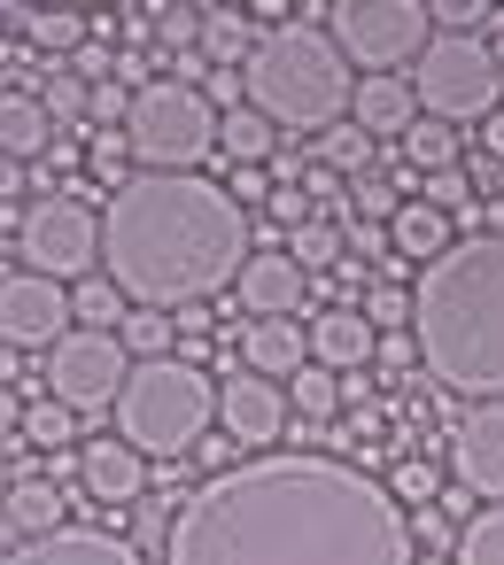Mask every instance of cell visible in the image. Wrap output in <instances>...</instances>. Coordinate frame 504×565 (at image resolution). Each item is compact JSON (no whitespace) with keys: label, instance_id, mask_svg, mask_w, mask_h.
<instances>
[{"label":"cell","instance_id":"c3c4849f","mask_svg":"<svg viewBox=\"0 0 504 565\" xmlns=\"http://www.w3.org/2000/svg\"><path fill=\"white\" fill-rule=\"evenodd\" d=\"M481 148H489V163H496V171H504V109H496V117H489V125H481Z\"/></svg>","mask_w":504,"mask_h":565},{"label":"cell","instance_id":"8fae6325","mask_svg":"<svg viewBox=\"0 0 504 565\" xmlns=\"http://www.w3.org/2000/svg\"><path fill=\"white\" fill-rule=\"evenodd\" d=\"M71 333V295L55 287V279H40V271H9L0 279V349H55Z\"/></svg>","mask_w":504,"mask_h":565},{"label":"cell","instance_id":"277c9868","mask_svg":"<svg viewBox=\"0 0 504 565\" xmlns=\"http://www.w3.org/2000/svg\"><path fill=\"white\" fill-rule=\"evenodd\" d=\"M241 86H249V109L264 125H287V132H326L349 117V63L342 47L318 32V24H280V32H256L249 63H241Z\"/></svg>","mask_w":504,"mask_h":565},{"label":"cell","instance_id":"816d5d0a","mask_svg":"<svg viewBox=\"0 0 504 565\" xmlns=\"http://www.w3.org/2000/svg\"><path fill=\"white\" fill-rule=\"evenodd\" d=\"M0 495H9V449H0Z\"/></svg>","mask_w":504,"mask_h":565},{"label":"cell","instance_id":"ee69618b","mask_svg":"<svg viewBox=\"0 0 504 565\" xmlns=\"http://www.w3.org/2000/svg\"><path fill=\"white\" fill-rule=\"evenodd\" d=\"M349 256H380V264H388V256H396V248H388V225H349ZM380 264H372V271H380Z\"/></svg>","mask_w":504,"mask_h":565},{"label":"cell","instance_id":"f546056e","mask_svg":"<svg viewBox=\"0 0 504 565\" xmlns=\"http://www.w3.org/2000/svg\"><path fill=\"white\" fill-rule=\"evenodd\" d=\"M117 341H125V356H133V364H156V356H171V341H179V318H171V310H125Z\"/></svg>","mask_w":504,"mask_h":565},{"label":"cell","instance_id":"4316f807","mask_svg":"<svg viewBox=\"0 0 504 565\" xmlns=\"http://www.w3.org/2000/svg\"><path fill=\"white\" fill-rule=\"evenodd\" d=\"M311 156H318V171H334V179H365V171H372V132H357V125L342 117V125H326V132L311 140Z\"/></svg>","mask_w":504,"mask_h":565},{"label":"cell","instance_id":"f35d334b","mask_svg":"<svg viewBox=\"0 0 504 565\" xmlns=\"http://www.w3.org/2000/svg\"><path fill=\"white\" fill-rule=\"evenodd\" d=\"M427 17H434V24H442L450 40H473V32H481L489 17H504V9H489V0H434Z\"/></svg>","mask_w":504,"mask_h":565},{"label":"cell","instance_id":"d590c367","mask_svg":"<svg viewBox=\"0 0 504 565\" xmlns=\"http://www.w3.org/2000/svg\"><path fill=\"white\" fill-rule=\"evenodd\" d=\"M365 326H372V333H411V287H380V279H372Z\"/></svg>","mask_w":504,"mask_h":565},{"label":"cell","instance_id":"f1b7e54d","mask_svg":"<svg viewBox=\"0 0 504 565\" xmlns=\"http://www.w3.org/2000/svg\"><path fill=\"white\" fill-rule=\"evenodd\" d=\"M287 256H295V271L311 279V271H326V264H342V256H349V233H342L334 217H311V225H295V233H287Z\"/></svg>","mask_w":504,"mask_h":565},{"label":"cell","instance_id":"ab89813d","mask_svg":"<svg viewBox=\"0 0 504 565\" xmlns=\"http://www.w3.org/2000/svg\"><path fill=\"white\" fill-rule=\"evenodd\" d=\"M86 140H94V148H86V163H94V171L109 179V194H117V186L133 179V148H125V132H86Z\"/></svg>","mask_w":504,"mask_h":565},{"label":"cell","instance_id":"8d00e7d4","mask_svg":"<svg viewBox=\"0 0 504 565\" xmlns=\"http://www.w3.org/2000/svg\"><path fill=\"white\" fill-rule=\"evenodd\" d=\"M17 434H24L32 449H71V411L48 395V403H32V411H24V426H17Z\"/></svg>","mask_w":504,"mask_h":565},{"label":"cell","instance_id":"681fc988","mask_svg":"<svg viewBox=\"0 0 504 565\" xmlns=\"http://www.w3.org/2000/svg\"><path fill=\"white\" fill-rule=\"evenodd\" d=\"M195 457H202V465H210V472H225V457H233V441H225V434H210V441H202V449H195Z\"/></svg>","mask_w":504,"mask_h":565},{"label":"cell","instance_id":"d6a6232c","mask_svg":"<svg viewBox=\"0 0 504 565\" xmlns=\"http://www.w3.org/2000/svg\"><path fill=\"white\" fill-rule=\"evenodd\" d=\"M40 109H48L55 125H86V117H94V86H86V78H78V71L63 63V71H55V78L40 86Z\"/></svg>","mask_w":504,"mask_h":565},{"label":"cell","instance_id":"ac0fdd59","mask_svg":"<svg viewBox=\"0 0 504 565\" xmlns=\"http://www.w3.org/2000/svg\"><path fill=\"white\" fill-rule=\"evenodd\" d=\"M303 364H311V326H295V318H256V326L241 333V372L287 387Z\"/></svg>","mask_w":504,"mask_h":565},{"label":"cell","instance_id":"e0dca14e","mask_svg":"<svg viewBox=\"0 0 504 565\" xmlns=\"http://www.w3.org/2000/svg\"><path fill=\"white\" fill-rule=\"evenodd\" d=\"M349 125L372 132V140H403V132L419 125V94H411V78H403V71H388V78H357V94H349Z\"/></svg>","mask_w":504,"mask_h":565},{"label":"cell","instance_id":"b9f144b4","mask_svg":"<svg viewBox=\"0 0 504 565\" xmlns=\"http://www.w3.org/2000/svg\"><path fill=\"white\" fill-rule=\"evenodd\" d=\"M411 542H427V550H458L450 503H427V511H411Z\"/></svg>","mask_w":504,"mask_h":565},{"label":"cell","instance_id":"5bb4252c","mask_svg":"<svg viewBox=\"0 0 504 565\" xmlns=\"http://www.w3.org/2000/svg\"><path fill=\"white\" fill-rule=\"evenodd\" d=\"M0 565H148V557L117 526H63V534H40V542H9Z\"/></svg>","mask_w":504,"mask_h":565},{"label":"cell","instance_id":"f5cc1de1","mask_svg":"<svg viewBox=\"0 0 504 565\" xmlns=\"http://www.w3.org/2000/svg\"><path fill=\"white\" fill-rule=\"evenodd\" d=\"M419 565H442V557H419Z\"/></svg>","mask_w":504,"mask_h":565},{"label":"cell","instance_id":"2e32d148","mask_svg":"<svg viewBox=\"0 0 504 565\" xmlns=\"http://www.w3.org/2000/svg\"><path fill=\"white\" fill-rule=\"evenodd\" d=\"M78 488H86L94 503H140V495H148V457L125 449L117 434L78 441Z\"/></svg>","mask_w":504,"mask_h":565},{"label":"cell","instance_id":"7c38bea8","mask_svg":"<svg viewBox=\"0 0 504 565\" xmlns=\"http://www.w3.org/2000/svg\"><path fill=\"white\" fill-rule=\"evenodd\" d=\"M287 387L280 380H256V372H233V380H218V434L233 441V449H272L280 434H287Z\"/></svg>","mask_w":504,"mask_h":565},{"label":"cell","instance_id":"6da1fadb","mask_svg":"<svg viewBox=\"0 0 504 565\" xmlns=\"http://www.w3.org/2000/svg\"><path fill=\"white\" fill-rule=\"evenodd\" d=\"M164 565H419V542L380 472L318 449H272L171 503Z\"/></svg>","mask_w":504,"mask_h":565},{"label":"cell","instance_id":"cb8c5ba5","mask_svg":"<svg viewBox=\"0 0 504 565\" xmlns=\"http://www.w3.org/2000/svg\"><path fill=\"white\" fill-rule=\"evenodd\" d=\"M249 47H256V17L249 9H202V63L210 71H225V63H249Z\"/></svg>","mask_w":504,"mask_h":565},{"label":"cell","instance_id":"9c48e42d","mask_svg":"<svg viewBox=\"0 0 504 565\" xmlns=\"http://www.w3.org/2000/svg\"><path fill=\"white\" fill-rule=\"evenodd\" d=\"M17 256H24V271H40V279H94V264H102V217L86 210V194H40L24 217H17Z\"/></svg>","mask_w":504,"mask_h":565},{"label":"cell","instance_id":"7402d4cb","mask_svg":"<svg viewBox=\"0 0 504 565\" xmlns=\"http://www.w3.org/2000/svg\"><path fill=\"white\" fill-rule=\"evenodd\" d=\"M388 248H396V264H419V271H427V264L450 248V217H442V210H427V202L411 194V202L388 217Z\"/></svg>","mask_w":504,"mask_h":565},{"label":"cell","instance_id":"d4e9b609","mask_svg":"<svg viewBox=\"0 0 504 565\" xmlns=\"http://www.w3.org/2000/svg\"><path fill=\"white\" fill-rule=\"evenodd\" d=\"M24 40H32L40 55H78V47L94 40V9H32V17H24Z\"/></svg>","mask_w":504,"mask_h":565},{"label":"cell","instance_id":"9a60e30c","mask_svg":"<svg viewBox=\"0 0 504 565\" xmlns=\"http://www.w3.org/2000/svg\"><path fill=\"white\" fill-rule=\"evenodd\" d=\"M233 295H241V310H249V318H295V310H303V295H311V279L295 271V256H287V248H256V256L241 264Z\"/></svg>","mask_w":504,"mask_h":565},{"label":"cell","instance_id":"4dcf8cb0","mask_svg":"<svg viewBox=\"0 0 504 565\" xmlns=\"http://www.w3.org/2000/svg\"><path fill=\"white\" fill-rule=\"evenodd\" d=\"M287 411H303V426H326V418L342 411V380H334L326 364H303V372L287 380Z\"/></svg>","mask_w":504,"mask_h":565},{"label":"cell","instance_id":"7bdbcfd3","mask_svg":"<svg viewBox=\"0 0 504 565\" xmlns=\"http://www.w3.org/2000/svg\"><path fill=\"white\" fill-rule=\"evenodd\" d=\"M264 210H272V225H287V233H295V225H311V217H318V202H311V194H303V186H272V202H264Z\"/></svg>","mask_w":504,"mask_h":565},{"label":"cell","instance_id":"83f0119b","mask_svg":"<svg viewBox=\"0 0 504 565\" xmlns=\"http://www.w3.org/2000/svg\"><path fill=\"white\" fill-rule=\"evenodd\" d=\"M125 310H133V302H125V287H117L109 271H94V279H78V287H71V318H78L86 333H117V326H125Z\"/></svg>","mask_w":504,"mask_h":565},{"label":"cell","instance_id":"1f68e13d","mask_svg":"<svg viewBox=\"0 0 504 565\" xmlns=\"http://www.w3.org/2000/svg\"><path fill=\"white\" fill-rule=\"evenodd\" d=\"M458 565H504V503H489L458 526Z\"/></svg>","mask_w":504,"mask_h":565},{"label":"cell","instance_id":"e575fe53","mask_svg":"<svg viewBox=\"0 0 504 565\" xmlns=\"http://www.w3.org/2000/svg\"><path fill=\"white\" fill-rule=\"evenodd\" d=\"M388 495H396V503H411V511H427V503H442V480H434V465H427V457H403V465L388 472Z\"/></svg>","mask_w":504,"mask_h":565},{"label":"cell","instance_id":"f907efd6","mask_svg":"<svg viewBox=\"0 0 504 565\" xmlns=\"http://www.w3.org/2000/svg\"><path fill=\"white\" fill-rule=\"evenodd\" d=\"M489 55H496V71H504V24H496V40H489Z\"/></svg>","mask_w":504,"mask_h":565},{"label":"cell","instance_id":"30bf717a","mask_svg":"<svg viewBox=\"0 0 504 565\" xmlns=\"http://www.w3.org/2000/svg\"><path fill=\"white\" fill-rule=\"evenodd\" d=\"M125 380H133L125 341H117V333H86V326H71V333L48 349V372H40V387H48L71 418H78V411H117Z\"/></svg>","mask_w":504,"mask_h":565},{"label":"cell","instance_id":"603a6c76","mask_svg":"<svg viewBox=\"0 0 504 565\" xmlns=\"http://www.w3.org/2000/svg\"><path fill=\"white\" fill-rule=\"evenodd\" d=\"M218 156H225L233 171H272L280 125H264L256 109H225V117H218Z\"/></svg>","mask_w":504,"mask_h":565},{"label":"cell","instance_id":"8992f818","mask_svg":"<svg viewBox=\"0 0 504 565\" xmlns=\"http://www.w3.org/2000/svg\"><path fill=\"white\" fill-rule=\"evenodd\" d=\"M125 148L140 171H202L218 156V109L202 86L187 78H148L133 86V109H125Z\"/></svg>","mask_w":504,"mask_h":565},{"label":"cell","instance_id":"4fadbf2b","mask_svg":"<svg viewBox=\"0 0 504 565\" xmlns=\"http://www.w3.org/2000/svg\"><path fill=\"white\" fill-rule=\"evenodd\" d=\"M450 472L465 495L504 503V403H473L450 434Z\"/></svg>","mask_w":504,"mask_h":565},{"label":"cell","instance_id":"3957f363","mask_svg":"<svg viewBox=\"0 0 504 565\" xmlns=\"http://www.w3.org/2000/svg\"><path fill=\"white\" fill-rule=\"evenodd\" d=\"M411 349L450 395L504 403V233H465L411 279Z\"/></svg>","mask_w":504,"mask_h":565},{"label":"cell","instance_id":"7dc6e473","mask_svg":"<svg viewBox=\"0 0 504 565\" xmlns=\"http://www.w3.org/2000/svg\"><path fill=\"white\" fill-rule=\"evenodd\" d=\"M17 426H24V403H17L9 387H0V449H9V434H17Z\"/></svg>","mask_w":504,"mask_h":565},{"label":"cell","instance_id":"f6af8a7d","mask_svg":"<svg viewBox=\"0 0 504 565\" xmlns=\"http://www.w3.org/2000/svg\"><path fill=\"white\" fill-rule=\"evenodd\" d=\"M225 194H233L241 210H249V202H272V171H233V186H225Z\"/></svg>","mask_w":504,"mask_h":565},{"label":"cell","instance_id":"d6986e66","mask_svg":"<svg viewBox=\"0 0 504 565\" xmlns=\"http://www.w3.org/2000/svg\"><path fill=\"white\" fill-rule=\"evenodd\" d=\"M372 349H380V333L365 326V310L334 302V310L311 318V364H326V372H357V364H372Z\"/></svg>","mask_w":504,"mask_h":565},{"label":"cell","instance_id":"74e56055","mask_svg":"<svg viewBox=\"0 0 504 565\" xmlns=\"http://www.w3.org/2000/svg\"><path fill=\"white\" fill-rule=\"evenodd\" d=\"M419 202H427V210H442V217L473 210V179H465V163H458V171H434V179H419Z\"/></svg>","mask_w":504,"mask_h":565},{"label":"cell","instance_id":"836d02e7","mask_svg":"<svg viewBox=\"0 0 504 565\" xmlns=\"http://www.w3.org/2000/svg\"><path fill=\"white\" fill-rule=\"evenodd\" d=\"M148 24H156V40H164V47H179V55H195V47H202V9H187V0H156Z\"/></svg>","mask_w":504,"mask_h":565},{"label":"cell","instance_id":"5b68a950","mask_svg":"<svg viewBox=\"0 0 504 565\" xmlns=\"http://www.w3.org/2000/svg\"><path fill=\"white\" fill-rule=\"evenodd\" d=\"M117 441L140 449V457H195L218 426V380L195 364V356H156V364H133L125 395H117Z\"/></svg>","mask_w":504,"mask_h":565},{"label":"cell","instance_id":"bcb514c9","mask_svg":"<svg viewBox=\"0 0 504 565\" xmlns=\"http://www.w3.org/2000/svg\"><path fill=\"white\" fill-rule=\"evenodd\" d=\"M24 186H32V171L0 156V210H9V202H24Z\"/></svg>","mask_w":504,"mask_h":565},{"label":"cell","instance_id":"ffe728a7","mask_svg":"<svg viewBox=\"0 0 504 565\" xmlns=\"http://www.w3.org/2000/svg\"><path fill=\"white\" fill-rule=\"evenodd\" d=\"M48 148H55V117L40 109V94H24V86H0V156L32 171Z\"/></svg>","mask_w":504,"mask_h":565},{"label":"cell","instance_id":"484cf974","mask_svg":"<svg viewBox=\"0 0 504 565\" xmlns=\"http://www.w3.org/2000/svg\"><path fill=\"white\" fill-rule=\"evenodd\" d=\"M403 163H411L419 179H434V171H458V163H465V140H458V125H434V117H419V125L403 132Z\"/></svg>","mask_w":504,"mask_h":565},{"label":"cell","instance_id":"60d3db41","mask_svg":"<svg viewBox=\"0 0 504 565\" xmlns=\"http://www.w3.org/2000/svg\"><path fill=\"white\" fill-rule=\"evenodd\" d=\"M349 210H357V225H388L403 202L388 194V179H372V171H365V179H349Z\"/></svg>","mask_w":504,"mask_h":565},{"label":"cell","instance_id":"7a4b0ae2","mask_svg":"<svg viewBox=\"0 0 504 565\" xmlns=\"http://www.w3.org/2000/svg\"><path fill=\"white\" fill-rule=\"evenodd\" d=\"M249 210L202 171H133L102 202V271L133 310H195L249 264Z\"/></svg>","mask_w":504,"mask_h":565},{"label":"cell","instance_id":"ba28073f","mask_svg":"<svg viewBox=\"0 0 504 565\" xmlns=\"http://www.w3.org/2000/svg\"><path fill=\"white\" fill-rule=\"evenodd\" d=\"M326 40L365 78H388V71H411L427 55L434 17H427V0H334V9H326Z\"/></svg>","mask_w":504,"mask_h":565},{"label":"cell","instance_id":"44dd1931","mask_svg":"<svg viewBox=\"0 0 504 565\" xmlns=\"http://www.w3.org/2000/svg\"><path fill=\"white\" fill-rule=\"evenodd\" d=\"M0 526H9V542L63 534V488L55 480H9V495H0Z\"/></svg>","mask_w":504,"mask_h":565},{"label":"cell","instance_id":"52a82bcc","mask_svg":"<svg viewBox=\"0 0 504 565\" xmlns=\"http://www.w3.org/2000/svg\"><path fill=\"white\" fill-rule=\"evenodd\" d=\"M411 94H419V117H434V125H489L504 109V71H496L489 40L434 32L427 55L411 63Z\"/></svg>","mask_w":504,"mask_h":565}]
</instances>
